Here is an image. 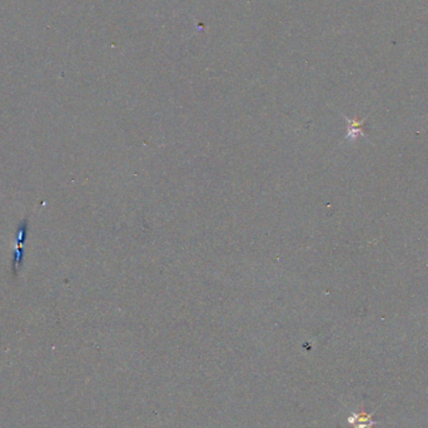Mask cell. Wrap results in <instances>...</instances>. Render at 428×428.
<instances>
[{"instance_id": "6da1fadb", "label": "cell", "mask_w": 428, "mask_h": 428, "mask_svg": "<svg viewBox=\"0 0 428 428\" xmlns=\"http://www.w3.org/2000/svg\"><path fill=\"white\" fill-rule=\"evenodd\" d=\"M25 237V223H23L22 227L18 230V238H17V253H15V267L18 268V266H20V262H22V243L23 239Z\"/></svg>"}]
</instances>
